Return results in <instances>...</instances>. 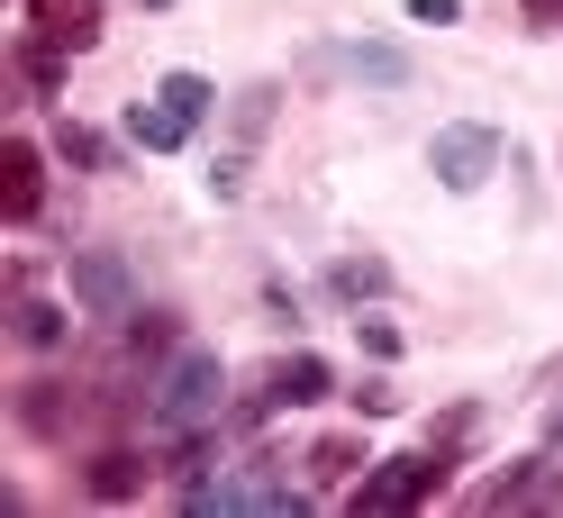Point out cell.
<instances>
[{"label":"cell","mask_w":563,"mask_h":518,"mask_svg":"<svg viewBox=\"0 0 563 518\" xmlns=\"http://www.w3.org/2000/svg\"><path fill=\"white\" fill-rule=\"evenodd\" d=\"M554 10H563V0H527V19H554Z\"/></svg>","instance_id":"4fadbf2b"},{"label":"cell","mask_w":563,"mask_h":518,"mask_svg":"<svg viewBox=\"0 0 563 518\" xmlns=\"http://www.w3.org/2000/svg\"><path fill=\"white\" fill-rule=\"evenodd\" d=\"M164 100H173L183 119H200V110H209V82H200V74H173V82H164Z\"/></svg>","instance_id":"30bf717a"},{"label":"cell","mask_w":563,"mask_h":518,"mask_svg":"<svg viewBox=\"0 0 563 518\" xmlns=\"http://www.w3.org/2000/svg\"><path fill=\"white\" fill-rule=\"evenodd\" d=\"M27 19L46 27V46H91L100 37V0H27Z\"/></svg>","instance_id":"277c9868"},{"label":"cell","mask_w":563,"mask_h":518,"mask_svg":"<svg viewBox=\"0 0 563 518\" xmlns=\"http://www.w3.org/2000/svg\"><path fill=\"white\" fill-rule=\"evenodd\" d=\"M437 473H445V464H428V455H409V464H382V473H364L355 509H409V500H428V492H437Z\"/></svg>","instance_id":"7a4b0ae2"},{"label":"cell","mask_w":563,"mask_h":518,"mask_svg":"<svg viewBox=\"0 0 563 518\" xmlns=\"http://www.w3.org/2000/svg\"><path fill=\"white\" fill-rule=\"evenodd\" d=\"M146 10H164V0H146Z\"/></svg>","instance_id":"9a60e30c"},{"label":"cell","mask_w":563,"mask_h":518,"mask_svg":"<svg viewBox=\"0 0 563 518\" xmlns=\"http://www.w3.org/2000/svg\"><path fill=\"white\" fill-rule=\"evenodd\" d=\"M319 392H328V364H319V355H300V364H282V373H273V392H264V400H319Z\"/></svg>","instance_id":"52a82bcc"},{"label":"cell","mask_w":563,"mask_h":518,"mask_svg":"<svg viewBox=\"0 0 563 518\" xmlns=\"http://www.w3.org/2000/svg\"><path fill=\"white\" fill-rule=\"evenodd\" d=\"M309 473H319V482H336V473H355V445H345V437H328L319 455H309Z\"/></svg>","instance_id":"7c38bea8"},{"label":"cell","mask_w":563,"mask_h":518,"mask_svg":"<svg viewBox=\"0 0 563 518\" xmlns=\"http://www.w3.org/2000/svg\"><path fill=\"white\" fill-rule=\"evenodd\" d=\"M37 146H10V155H0V200H10V219H27V210H37Z\"/></svg>","instance_id":"8992f818"},{"label":"cell","mask_w":563,"mask_h":518,"mask_svg":"<svg viewBox=\"0 0 563 518\" xmlns=\"http://www.w3.org/2000/svg\"><path fill=\"white\" fill-rule=\"evenodd\" d=\"M128 128H136V146H183V128H191V119H183V110L164 100V110H136Z\"/></svg>","instance_id":"ba28073f"},{"label":"cell","mask_w":563,"mask_h":518,"mask_svg":"<svg viewBox=\"0 0 563 518\" xmlns=\"http://www.w3.org/2000/svg\"><path fill=\"white\" fill-rule=\"evenodd\" d=\"M91 492H100V500H128V492H136V455H100V464H91Z\"/></svg>","instance_id":"9c48e42d"},{"label":"cell","mask_w":563,"mask_h":518,"mask_svg":"<svg viewBox=\"0 0 563 518\" xmlns=\"http://www.w3.org/2000/svg\"><path fill=\"white\" fill-rule=\"evenodd\" d=\"M74 291H82L91 309H128V273H119L110 255H74Z\"/></svg>","instance_id":"5b68a950"},{"label":"cell","mask_w":563,"mask_h":518,"mask_svg":"<svg viewBox=\"0 0 563 518\" xmlns=\"http://www.w3.org/2000/svg\"><path fill=\"white\" fill-rule=\"evenodd\" d=\"M19 337H27V345H55V337H64V319H55V309H37V300H27V309H19Z\"/></svg>","instance_id":"8fae6325"},{"label":"cell","mask_w":563,"mask_h":518,"mask_svg":"<svg viewBox=\"0 0 563 518\" xmlns=\"http://www.w3.org/2000/svg\"><path fill=\"white\" fill-rule=\"evenodd\" d=\"M545 437H563V409H554V419H545Z\"/></svg>","instance_id":"5bb4252c"},{"label":"cell","mask_w":563,"mask_h":518,"mask_svg":"<svg viewBox=\"0 0 563 518\" xmlns=\"http://www.w3.org/2000/svg\"><path fill=\"white\" fill-rule=\"evenodd\" d=\"M490 155H500V136H490V128H445V136H437V173H445L454 191H464V183H482V173H490Z\"/></svg>","instance_id":"3957f363"},{"label":"cell","mask_w":563,"mask_h":518,"mask_svg":"<svg viewBox=\"0 0 563 518\" xmlns=\"http://www.w3.org/2000/svg\"><path fill=\"white\" fill-rule=\"evenodd\" d=\"M209 409H219V364H209V355H183V364H173V383H164V419H173V428H200Z\"/></svg>","instance_id":"6da1fadb"}]
</instances>
